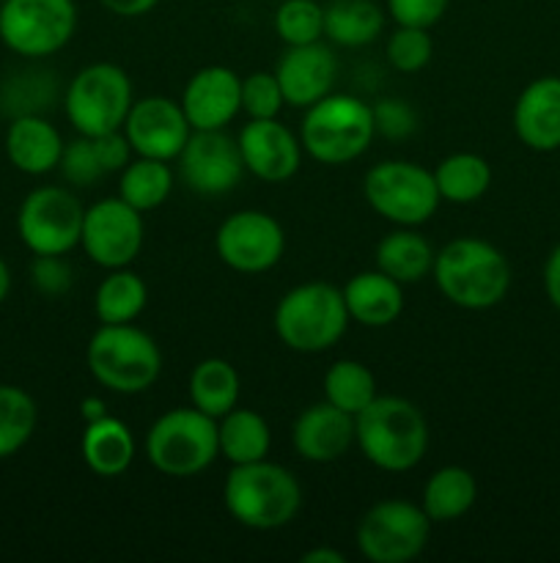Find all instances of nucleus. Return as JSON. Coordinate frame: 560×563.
<instances>
[{
  "label": "nucleus",
  "instance_id": "17",
  "mask_svg": "<svg viewBox=\"0 0 560 563\" xmlns=\"http://www.w3.org/2000/svg\"><path fill=\"white\" fill-rule=\"evenodd\" d=\"M236 146L247 174L269 185L289 181L302 165L300 137L278 119H250L242 126Z\"/></svg>",
  "mask_w": 560,
  "mask_h": 563
},
{
  "label": "nucleus",
  "instance_id": "32",
  "mask_svg": "<svg viewBox=\"0 0 560 563\" xmlns=\"http://www.w3.org/2000/svg\"><path fill=\"white\" fill-rule=\"evenodd\" d=\"M170 190H173V170L165 159L135 157L119 174V198L143 214L163 207L170 198Z\"/></svg>",
  "mask_w": 560,
  "mask_h": 563
},
{
  "label": "nucleus",
  "instance_id": "47",
  "mask_svg": "<svg viewBox=\"0 0 560 563\" xmlns=\"http://www.w3.org/2000/svg\"><path fill=\"white\" fill-rule=\"evenodd\" d=\"M9 289H11V273H9V267H5L3 258H0V302L9 297Z\"/></svg>",
  "mask_w": 560,
  "mask_h": 563
},
{
  "label": "nucleus",
  "instance_id": "28",
  "mask_svg": "<svg viewBox=\"0 0 560 563\" xmlns=\"http://www.w3.org/2000/svg\"><path fill=\"white\" fill-rule=\"evenodd\" d=\"M384 31V11L373 0H329L324 5V36L338 47H366Z\"/></svg>",
  "mask_w": 560,
  "mask_h": 563
},
{
  "label": "nucleus",
  "instance_id": "36",
  "mask_svg": "<svg viewBox=\"0 0 560 563\" xmlns=\"http://www.w3.org/2000/svg\"><path fill=\"white\" fill-rule=\"evenodd\" d=\"M434 55V38L428 27L399 25L388 38V60L395 71L415 75L426 69Z\"/></svg>",
  "mask_w": 560,
  "mask_h": 563
},
{
  "label": "nucleus",
  "instance_id": "21",
  "mask_svg": "<svg viewBox=\"0 0 560 563\" xmlns=\"http://www.w3.org/2000/svg\"><path fill=\"white\" fill-rule=\"evenodd\" d=\"M514 132L533 152H558L560 148V77H536L522 88L514 104Z\"/></svg>",
  "mask_w": 560,
  "mask_h": 563
},
{
  "label": "nucleus",
  "instance_id": "42",
  "mask_svg": "<svg viewBox=\"0 0 560 563\" xmlns=\"http://www.w3.org/2000/svg\"><path fill=\"white\" fill-rule=\"evenodd\" d=\"M93 148H97V157L102 163L104 174H121V170L130 165L132 159V146L126 141L124 130H115V132H104V135L91 137Z\"/></svg>",
  "mask_w": 560,
  "mask_h": 563
},
{
  "label": "nucleus",
  "instance_id": "22",
  "mask_svg": "<svg viewBox=\"0 0 560 563\" xmlns=\"http://www.w3.org/2000/svg\"><path fill=\"white\" fill-rule=\"evenodd\" d=\"M351 322L362 328H388L404 311V286L382 269H366L346 280L340 289Z\"/></svg>",
  "mask_w": 560,
  "mask_h": 563
},
{
  "label": "nucleus",
  "instance_id": "24",
  "mask_svg": "<svg viewBox=\"0 0 560 563\" xmlns=\"http://www.w3.org/2000/svg\"><path fill=\"white\" fill-rule=\"evenodd\" d=\"M80 454L88 471L99 478H119L135 462V438L121 418L104 416L86 423L80 438Z\"/></svg>",
  "mask_w": 560,
  "mask_h": 563
},
{
  "label": "nucleus",
  "instance_id": "10",
  "mask_svg": "<svg viewBox=\"0 0 560 563\" xmlns=\"http://www.w3.org/2000/svg\"><path fill=\"white\" fill-rule=\"evenodd\" d=\"M432 520L412 500L388 498L360 517L355 531L357 550L371 563H406L426 550Z\"/></svg>",
  "mask_w": 560,
  "mask_h": 563
},
{
  "label": "nucleus",
  "instance_id": "40",
  "mask_svg": "<svg viewBox=\"0 0 560 563\" xmlns=\"http://www.w3.org/2000/svg\"><path fill=\"white\" fill-rule=\"evenodd\" d=\"M450 0H384L388 14L395 25L428 27L432 31L448 11Z\"/></svg>",
  "mask_w": 560,
  "mask_h": 563
},
{
  "label": "nucleus",
  "instance_id": "6",
  "mask_svg": "<svg viewBox=\"0 0 560 563\" xmlns=\"http://www.w3.org/2000/svg\"><path fill=\"white\" fill-rule=\"evenodd\" d=\"M91 377L110 394L137 396L152 388L163 372V352L146 330L135 324H99L86 350Z\"/></svg>",
  "mask_w": 560,
  "mask_h": 563
},
{
  "label": "nucleus",
  "instance_id": "31",
  "mask_svg": "<svg viewBox=\"0 0 560 563\" xmlns=\"http://www.w3.org/2000/svg\"><path fill=\"white\" fill-rule=\"evenodd\" d=\"M432 174L439 198L450 203H472L492 187V165L475 152L448 154Z\"/></svg>",
  "mask_w": 560,
  "mask_h": 563
},
{
  "label": "nucleus",
  "instance_id": "5",
  "mask_svg": "<svg viewBox=\"0 0 560 563\" xmlns=\"http://www.w3.org/2000/svg\"><path fill=\"white\" fill-rule=\"evenodd\" d=\"M373 137V108L351 93H327L302 115V152L322 165L355 163L368 152Z\"/></svg>",
  "mask_w": 560,
  "mask_h": 563
},
{
  "label": "nucleus",
  "instance_id": "15",
  "mask_svg": "<svg viewBox=\"0 0 560 563\" xmlns=\"http://www.w3.org/2000/svg\"><path fill=\"white\" fill-rule=\"evenodd\" d=\"M176 163L184 185L206 198L225 196L247 174L236 137L225 135V130H192Z\"/></svg>",
  "mask_w": 560,
  "mask_h": 563
},
{
  "label": "nucleus",
  "instance_id": "3",
  "mask_svg": "<svg viewBox=\"0 0 560 563\" xmlns=\"http://www.w3.org/2000/svg\"><path fill=\"white\" fill-rule=\"evenodd\" d=\"M223 506L242 528L278 531L300 511L302 489L294 473L269 460L231 465L223 484Z\"/></svg>",
  "mask_w": 560,
  "mask_h": 563
},
{
  "label": "nucleus",
  "instance_id": "23",
  "mask_svg": "<svg viewBox=\"0 0 560 563\" xmlns=\"http://www.w3.org/2000/svg\"><path fill=\"white\" fill-rule=\"evenodd\" d=\"M64 146L60 132L38 113L14 115L5 132V154L27 176H44L58 168Z\"/></svg>",
  "mask_w": 560,
  "mask_h": 563
},
{
  "label": "nucleus",
  "instance_id": "7",
  "mask_svg": "<svg viewBox=\"0 0 560 563\" xmlns=\"http://www.w3.org/2000/svg\"><path fill=\"white\" fill-rule=\"evenodd\" d=\"M143 445L152 467L163 476H201L220 456L217 421L192 405L176 407L152 423Z\"/></svg>",
  "mask_w": 560,
  "mask_h": 563
},
{
  "label": "nucleus",
  "instance_id": "44",
  "mask_svg": "<svg viewBox=\"0 0 560 563\" xmlns=\"http://www.w3.org/2000/svg\"><path fill=\"white\" fill-rule=\"evenodd\" d=\"M544 291H547V300L552 302L555 311H560V245L552 247V253L544 262Z\"/></svg>",
  "mask_w": 560,
  "mask_h": 563
},
{
  "label": "nucleus",
  "instance_id": "25",
  "mask_svg": "<svg viewBox=\"0 0 560 563\" xmlns=\"http://www.w3.org/2000/svg\"><path fill=\"white\" fill-rule=\"evenodd\" d=\"M434 256H437V251H434L426 236L417 234L415 229L399 225V229L379 240L377 269L399 280L401 286L421 284L423 278L432 275Z\"/></svg>",
  "mask_w": 560,
  "mask_h": 563
},
{
  "label": "nucleus",
  "instance_id": "13",
  "mask_svg": "<svg viewBox=\"0 0 560 563\" xmlns=\"http://www.w3.org/2000/svg\"><path fill=\"white\" fill-rule=\"evenodd\" d=\"M143 240H146L143 212L130 207L124 198H102L86 207L80 247L97 267H130L141 256Z\"/></svg>",
  "mask_w": 560,
  "mask_h": 563
},
{
  "label": "nucleus",
  "instance_id": "18",
  "mask_svg": "<svg viewBox=\"0 0 560 563\" xmlns=\"http://www.w3.org/2000/svg\"><path fill=\"white\" fill-rule=\"evenodd\" d=\"M192 130H225L242 113V77L228 66H203L181 91Z\"/></svg>",
  "mask_w": 560,
  "mask_h": 563
},
{
  "label": "nucleus",
  "instance_id": "12",
  "mask_svg": "<svg viewBox=\"0 0 560 563\" xmlns=\"http://www.w3.org/2000/svg\"><path fill=\"white\" fill-rule=\"evenodd\" d=\"M86 207L71 190L44 185L22 201L16 231L33 256H66L80 245Z\"/></svg>",
  "mask_w": 560,
  "mask_h": 563
},
{
  "label": "nucleus",
  "instance_id": "33",
  "mask_svg": "<svg viewBox=\"0 0 560 563\" xmlns=\"http://www.w3.org/2000/svg\"><path fill=\"white\" fill-rule=\"evenodd\" d=\"M377 377L360 361H335L324 374V401L357 416L377 399Z\"/></svg>",
  "mask_w": 560,
  "mask_h": 563
},
{
  "label": "nucleus",
  "instance_id": "16",
  "mask_svg": "<svg viewBox=\"0 0 560 563\" xmlns=\"http://www.w3.org/2000/svg\"><path fill=\"white\" fill-rule=\"evenodd\" d=\"M124 135L130 141L135 157H152L173 163L190 141L192 126L187 121L181 102L154 93L132 102L130 115L124 121Z\"/></svg>",
  "mask_w": 560,
  "mask_h": 563
},
{
  "label": "nucleus",
  "instance_id": "41",
  "mask_svg": "<svg viewBox=\"0 0 560 563\" xmlns=\"http://www.w3.org/2000/svg\"><path fill=\"white\" fill-rule=\"evenodd\" d=\"M31 280L44 297H60L71 289L75 273L64 256H36L31 264Z\"/></svg>",
  "mask_w": 560,
  "mask_h": 563
},
{
  "label": "nucleus",
  "instance_id": "43",
  "mask_svg": "<svg viewBox=\"0 0 560 563\" xmlns=\"http://www.w3.org/2000/svg\"><path fill=\"white\" fill-rule=\"evenodd\" d=\"M159 0H99L104 11L115 16H124V20H135V16H146L148 11L157 9Z\"/></svg>",
  "mask_w": 560,
  "mask_h": 563
},
{
  "label": "nucleus",
  "instance_id": "4",
  "mask_svg": "<svg viewBox=\"0 0 560 563\" xmlns=\"http://www.w3.org/2000/svg\"><path fill=\"white\" fill-rule=\"evenodd\" d=\"M272 322L280 344L300 355H318L344 339L351 319L338 286L311 280L280 297Z\"/></svg>",
  "mask_w": 560,
  "mask_h": 563
},
{
  "label": "nucleus",
  "instance_id": "2",
  "mask_svg": "<svg viewBox=\"0 0 560 563\" xmlns=\"http://www.w3.org/2000/svg\"><path fill=\"white\" fill-rule=\"evenodd\" d=\"M355 445L377 471H415L428 451L426 416L410 399L377 396L355 416Z\"/></svg>",
  "mask_w": 560,
  "mask_h": 563
},
{
  "label": "nucleus",
  "instance_id": "27",
  "mask_svg": "<svg viewBox=\"0 0 560 563\" xmlns=\"http://www.w3.org/2000/svg\"><path fill=\"white\" fill-rule=\"evenodd\" d=\"M217 445L220 456L228 465H250V462L267 460L272 432L264 416L236 405L234 410L217 418Z\"/></svg>",
  "mask_w": 560,
  "mask_h": 563
},
{
  "label": "nucleus",
  "instance_id": "34",
  "mask_svg": "<svg viewBox=\"0 0 560 563\" xmlns=\"http://www.w3.org/2000/svg\"><path fill=\"white\" fill-rule=\"evenodd\" d=\"M38 423L36 401L16 385H0V460L14 456L33 438Z\"/></svg>",
  "mask_w": 560,
  "mask_h": 563
},
{
  "label": "nucleus",
  "instance_id": "37",
  "mask_svg": "<svg viewBox=\"0 0 560 563\" xmlns=\"http://www.w3.org/2000/svg\"><path fill=\"white\" fill-rule=\"evenodd\" d=\"M285 99L275 71H253L242 77V113L250 119H278Z\"/></svg>",
  "mask_w": 560,
  "mask_h": 563
},
{
  "label": "nucleus",
  "instance_id": "45",
  "mask_svg": "<svg viewBox=\"0 0 560 563\" xmlns=\"http://www.w3.org/2000/svg\"><path fill=\"white\" fill-rule=\"evenodd\" d=\"M104 416H108V405H104L102 396H86V399L80 401V418L86 423L99 421V418Z\"/></svg>",
  "mask_w": 560,
  "mask_h": 563
},
{
  "label": "nucleus",
  "instance_id": "26",
  "mask_svg": "<svg viewBox=\"0 0 560 563\" xmlns=\"http://www.w3.org/2000/svg\"><path fill=\"white\" fill-rule=\"evenodd\" d=\"M478 500V482L467 467L445 465L439 467L428 482L423 484L421 509L432 520L437 522H456L475 506Z\"/></svg>",
  "mask_w": 560,
  "mask_h": 563
},
{
  "label": "nucleus",
  "instance_id": "11",
  "mask_svg": "<svg viewBox=\"0 0 560 563\" xmlns=\"http://www.w3.org/2000/svg\"><path fill=\"white\" fill-rule=\"evenodd\" d=\"M77 31L75 0H3L0 42L22 58H47Z\"/></svg>",
  "mask_w": 560,
  "mask_h": 563
},
{
  "label": "nucleus",
  "instance_id": "38",
  "mask_svg": "<svg viewBox=\"0 0 560 563\" xmlns=\"http://www.w3.org/2000/svg\"><path fill=\"white\" fill-rule=\"evenodd\" d=\"M58 168H60V174H64V179L75 187H91V185H97L102 176H108L104 174L102 163H99L93 141L86 135H80L77 141L66 143L64 154H60Z\"/></svg>",
  "mask_w": 560,
  "mask_h": 563
},
{
  "label": "nucleus",
  "instance_id": "20",
  "mask_svg": "<svg viewBox=\"0 0 560 563\" xmlns=\"http://www.w3.org/2000/svg\"><path fill=\"white\" fill-rule=\"evenodd\" d=\"M291 445L313 465L338 462L355 445V416L324 399L316 401L296 416L291 427Z\"/></svg>",
  "mask_w": 560,
  "mask_h": 563
},
{
  "label": "nucleus",
  "instance_id": "46",
  "mask_svg": "<svg viewBox=\"0 0 560 563\" xmlns=\"http://www.w3.org/2000/svg\"><path fill=\"white\" fill-rule=\"evenodd\" d=\"M344 553L333 548H313L302 553V563H344Z\"/></svg>",
  "mask_w": 560,
  "mask_h": 563
},
{
  "label": "nucleus",
  "instance_id": "14",
  "mask_svg": "<svg viewBox=\"0 0 560 563\" xmlns=\"http://www.w3.org/2000/svg\"><path fill=\"white\" fill-rule=\"evenodd\" d=\"M220 262L242 275H261L278 267L285 253V231L261 209H242L228 214L214 234Z\"/></svg>",
  "mask_w": 560,
  "mask_h": 563
},
{
  "label": "nucleus",
  "instance_id": "1",
  "mask_svg": "<svg viewBox=\"0 0 560 563\" xmlns=\"http://www.w3.org/2000/svg\"><path fill=\"white\" fill-rule=\"evenodd\" d=\"M434 284L439 295L464 311H489L511 289V264L500 247L478 236H459L434 256Z\"/></svg>",
  "mask_w": 560,
  "mask_h": 563
},
{
  "label": "nucleus",
  "instance_id": "48",
  "mask_svg": "<svg viewBox=\"0 0 560 563\" xmlns=\"http://www.w3.org/2000/svg\"><path fill=\"white\" fill-rule=\"evenodd\" d=\"M0 3H3V0H0Z\"/></svg>",
  "mask_w": 560,
  "mask_h": 563
},
{
  "label": "nucleus",
  "instance_id": "30",
  "mask_svg": "<svg viewBox=\"0 0 560 563\" xmlns=\"http://www.w3.org/2000/svg\"><path fill=\"white\" fill-rule=\"evenodd\" d=\"M148 286L130 267L108 269L93 295V313L99 324H130L146 311Z\"/></svg>",
  "mask_w": 560,
  "mask_h": 563
},
{
  "label": "nucleus",
  "instance_id": "39",
  "mask_svg": "<svg viewBox=\"0 0 560 563\" xmlns=\"http://www.w3.org/2000/svg\"><path fill=\"white\" fill-rule=\"evenodd\" d=\"M371 108L377 135L390 137V141H404L417 130V113L404 99H379Z\"/></svg>",
  "mask_w": 560,
  "mask_h": 563
},
{
  "label": "nucleus",
  "instance_id": "19",
  "mask_svg": "<svg viewBox=\"0 0 560 563\" xmlns=\"http://www.w3.org/2000/svg\"><path fill=\"white\" fill-rule=\"evenodd\" d=\"M275 77H278L285 104L305 110L327 93H333L338 60H335L329 44L324 42L285 47V53L278 58V66H275Z\"/></svg>",
  "mask_w": 560,
  "mask_h": 563
},
{
  "label": "nucleus",
  "instance_id": "29",
  "mask_svg": "<svg viewBox=\"0 0 560 563\" xmlns=\"http://www.w3.org/2000/svg\"><path fill=\"white\" fill-rule=\"evenodd\" d=\"M187 390H190L192 407L217 421L239 405L242 379L236 366H231L225 357H206V361L195 363V368L190 372Z\"/></svg>",
  "mask_w": 560,
  "mask_h": 563
},
{
  "label": "nucleus",
  "instance_id": "8",
  "mask_svg": "<svg viewBox=\"0 0 560 563\" xmlns=\"http://www.w3.org/2000/svg\"><path fill=\"white\" fill-rule=\"evenodd\" d=\"M362 196L379 218L406 229L428 223L443 201L432 170L410 159H384L368 168Z\"/></svg>",
  "mask_w": 560,
  "mask_h": 563
},
{
  "label": "nucleus",
  "instance_id": "35",
  "mask_svg": "<svg viewBox=\"0 0 560 563\" xmlns=\"http://www.w3.org/2000/svg\"><path fill=\"white\" fill-rule=\"evenodd\" d=\"M275 33L285 47L324 38V5L318 0H283L275 9Z\"/></svg>",
  "mask_w": 560,
  "mask_h": 563
},
{
  "label": "nucleus",
  "instance_id": "9",
  "mask_svg": "<svg viewBox=\"0 0 560 563\" xmlns=\"http://www.w3.org/2000/svg\"><path fill=\"white\" fill-rule=\"evenodd\" d=\"M135 93L132 80L115 64H88L77 71L64 93V110L77 135L97 137L104 132L124 130Z\"/></svg>",
  "mask_w": 560,
  "mask_h": 563
}]
</instances>
